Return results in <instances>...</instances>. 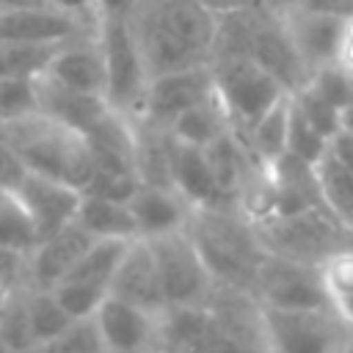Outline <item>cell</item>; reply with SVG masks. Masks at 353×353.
<instances>
[{
  "mask_svg": "<svg viewBox=\"0 0 353 353\" xmlns=\"http://www.w3.org/2000/svg\"><path fill=\"white\" fill-rule=\"evenodd\" d=\"M33 353H108L94 317L72 320L58 336L39 345Z\"/></svg>",
  "mask_w": 353,
  "mask_h": 353,
  "instance_id": "obj_33",
  "label": "cell"
},
{
  "mask_svg": "<svg viewBox=\"0 0 353 353\" xmlns=\"http://www.w3.org/2000/svg\"><path fill=\"white\" fill-rule=\"evenodd\" d=\"M94 30H97V22L55 6L0 8V41L63 44L77 36H88Z\"/></svg>",
  "mask_w": 353,
  "mask_h": 353,
  "instance_id": "obj_11",
  "label": "cell"
},
{
  "mask_svg": "<svg viewBox=\"0 0 353 353\" xmlns=\"http://www.w3.org/2000/svg\"><path fill=\"white\" fill-rule=\"evenodd\" d=\"M6 292H8V287H6V284H0V309H3V301H6Z\"/></svg>",
  "mask_w": 353,
  "mask_h": 353,
  "instance_id": "obj_53",
  "label": "cell"
},
{
  "mask_svg": "<svg viewBox=\"0 0 353 353\" xmlns=\"http://www.w3.org/2000/svg\"><path fill=\"white\" fill-rule=\"evenodd\" d=\"M36 243H39V234L19 193L11 188H0V245L30 254Z\"/></svg>",
  "mask_w": 353,
  "mask_h": 353,
  "instance_id": "obj_31",
  "label": "cell"
},
{
  "mask_svg": "<svg viewBox=\"0 0 353 353\" xmlns=\"http://www.w3.org/2000/svg\"><path fill=\"white\" fill-rule=\"evenodd\" d=\"M25 268H28V254L8 248V245H0V284H6V287L28 284Z\"/></svg>",
  "mask_w": 353,
  "mask_h": 353,
  "instance_id": "obj_42",
  "label": "cell"
},
{
  "mask_svg": "<svg viewBox=\"0 0 353 353\" xmlns=\"http://www.w3.org/2000/svg\"><path fill=\"white\" fill-rule=\"evenodd\" d=\"M74 221L94 240H135L138 237V229H135V221H132L127 201L83 193Z\"/></svg>",
  "mask_w": 353,
  "mask_h": 353,
  "instance_id": "obj_23",
  "label": "cell"
},
{
  "mask_svg": "<svg viewBox=\"0 0 353 353\" xmlns=\"http://www.w3.org/2000/svg\"><path fill=\"white\" fill-rule=\"evenodd\" d=\"M141 8H146L199 61L210 63L218 30V11L207 0H143Z\"/></svg>",
  "mask_w": 353,
  "mask_h": 353,
  "instance_id": "obj_12",
  "label": "cell"
},
{
  "mask_svg": "<svg viewBox=\"0 0 353 353\" xmlns=\"http://www.w3.org/2000/svg\"><path fill=\"white\" fill-rule=\"evenodd\" d=\"M215 94L234 130L245 132L268 108L287 97L284 85L248 55H218L210 61Z\"/></svg>",
  "mask_w": 353,
  "mask_h": 353,
  "instance_id": "obj_5",
  "label": "cell"
},
{
  "mask_svg": "<svg viewBox=\"0 0 353 353\" xmlns=\"http://www.w3.org/2000/svg\"><path fill=\"white\" fill-rule=\"evenodd\" d=\"M17 193L36 226L39 240L63 229L66 223H72L77 215V207H80V196H83V190H77L61 179L36 174V171L25 174Z\"/></svg>",
  "mask_w": 353,
  "mask_h": 353,
  "instance_id": "obj_14",
  "label": "cell"
},
{
  "mask_svg": "<svg viewBox=\"0 0 353 353\" xmlns=\"http://www.w3.org/2000/svg\"><path fill=\"white\" fill-rule=\"evenodd\" d=\"M30 6H50L47 0H0V8H30Z\"/></svg>",
  "mask_w": 353,
  "mask_h": 353,
  "instance_id": "obj_49",
  "label": "cell"
},
{
  "mask_svg": "<svg viewBox=\"0 0 353 353\" xmlns=\"http://www.w3.org/2000/svg\"><path fill=\"white\" fill-rule=\"evenodd\" d=\"M61 44H33V41H0V77H28L39 80Z\"/></svg>",
  "mask_w": 353,
  "mask_h": 353,
  "instance_id": "obj_30",
  "label": "cell"
},
{
  "mask_svg": "<svg viewBox=\"0 0 353 353\" xmlns=\"http://www.w3.org/2000/svg\"><path fill=\"white\" fill-rule=\"evenodd\" d=\"M50 6L55 8H63V11H72V14H80L91 22H97V11H94V0H47Z\"/></svg>",
  "mask_w": 353,
  "mask_h": 353,
  "instance_id": "obj_47",
  "label": "cell"
},
{
  "mask_svg": "<svg viewBox=\"0 0 353 353\" xmlns=\"http://www.w3.org/2000/svg\"><path fill=\"white\" fill-rule=\"evenodd\" d=\"M0 353H11V350H6V347H3V345H0Z\"/></svg>",
  "mask_w": 353,
  "mask_h": 353,
  "instance_id": "obj_54",
  "label": "cell"
},
{
  "mask_svg": "<svg viewBox=\"0 0 353 353\" xmlns=\"http://www.w3.org/2000/svg\"><path fill=\"white\" fill-rule=\"evenodd\" d=\"M204 268L212 281L251 290L256 268L268 254L254 232V223L237 207H193L188 226Z\"/></svg>",
  "mask_w": 353,
  "mask_h": 353,
  "instance_id": "obj_1",
  "label": "cell"
},
{
  "mask_svg": "<svg viewBox=\"0 0 353 353\" xmlns=\"http://www.w3.org/2000/svg\"><path fill=\"white\" fill-rule=\"evenodd\" d=\"M301 8L317 11V14H328V17H350L353 14V0H301Z\"/></svg>",
  "mask_w": 353,
  "mask_h": 353,
  "instance_id": "obj_45",
  "label": "cell"
},
{
  "mask_svg": "<svg viewBox=\"0 0 353 353\" xmlns=\"http://www.w3.org/2000/svg\"><path fill=\"white\" fill-rule=\"evenodd\" d=\"M328 149V138H323L303 116L301 110L292 105L290 99V121H287V152L306 160V163H317Z\"/></svg>",
  "mask_w": 353,
  "mask_h": 353,
  "instance_id": "obj_37",
  "label": "cell"
},
{
  "mask_svg": "<svg viewBox=\"0 0 353 353\" xmlns=\"http://www.w3.org/2000/svg\"><path fill=\"white\" fill-rule=\"evenodd\" d=\"M279 19H281L295 52L301 55L303 66L309 69V74L325 63H334L339 33H342L339 17H328V14H317V11L292 6V8L281 11Z\"/></svg>",
  "mask_w": 353,
  "mask_h": 353,
  "instance_id": "obj_16",
  "label": "cell"
},
{
  "mask_svg": "<svg viewBox=\"0 0 353 353\" xmlns=\"http://www.w3.org/2000/svg\"><path fill=\"white\" fill-rule=\"evenodd\" d=\"M143 0H94V11L97 17H121V19H130L138 6Z\"/></svg>",
  "mask_w": 353,
  "mask_h": 353,
  "instance_id": "obj_46",
  "label": "cell"
},
{
  "mask_svg": "<svg viewBox=\"0 0 353 353\" xmlns=\"http://www.w3.org/2000/svg\"><path fill=\"white\" fill-rule=\"evenodd\" d=\"M91 243H94V237L77 221L41 237L33 245V251L28 254V268H25L28 287L52 290L77 265V259L91 248Z\"/></svg>",
  "mask_w": 353,
  "mask_h": 353,
  "instance_id": "obj_13",
  "label": "cell"
},
{
  "mask_svg": "<svg viewBox=\"0 0 353 353\" xmlns=\"http://www.w3.org/2000/svg\"><path fill=\"white\" fill-rule=\"evenodd\" d=\"M41 77H50L52 83L74 91L105 97V69L94 33L63 41Z\"/></svg>",
  "mask_w": 353,
  "mask_h": 353,
  "instance_id": "obj_19",
  "label": "cell"
},
{
  "mask_svg": "<svg viewBox=\"0 0 353 353\" xmlns=\"http://www.w3.org/2000/svg\"><path fill=\"white\" fill-rule=\"evenodd\" d=\"M254 232L268 254L309 265H320L331 251L350 243L347 229L325 207L295 215H273L254 223Z\"/></svg>",
  "mask_w": 353,
  "mask_h": 353,
  "instance_id": "obj_4",
  "label": "cell"
},
{
  "mask_svg": "<svg viewBox=\"0 0 353 353\" xmlns=\"http://www.w3.org/2000/svg\"><path fill=\"white\" fill-rule=\"evenodd\" d=\"M171 185L190 207H234V201L215 182L204 149L176 138L171 143Z\"/></svg>",
  "mask_w": 353,
  "mask_h": 353,
  "instance_id": "obj_18",
  "label": "cell"
},
{
  "mask_svg": "<svg viewBox=\"0 0 353 353\" xmlns=\"http://www.w3.org/2000/svg\"><path fill=\"white\" fill-rule=\"evenodd\" d=\"M141 179L130 171H108V168H94L91 179L85 182L83 193L102 196V199H116V201H130V196L138 190Z\"/></svg>",
  "mask_w": 353,
  "mask_h": 353,
  "instance_id": "obj_39",
  "label": "cell"
},
{
  "mask_svg": "<svg viewBox=\"0 0 353 353\" xmlns=\"http://www.w3.org/2000/svg\"><path fill=\"white\" fill-rule=\"evenodd\" d=\"M0 135H3V130H0Z\"/></svg>",
  "mask_w": 353,
  "mask_h": 353,
  "instance_id": "obj_57",
  "label": "cell"
},
{
  "mask_svg": "<svg viewBox=\"0 0 353 353\" xmlns=\"http://www.w3.org/2000/svg\"><path fill=\"white\" fill-rule=\"evenodd\" d=\"M8 143L19 152L28 171L61 179L77 190L85 188L94 171V157L85 138L41 110L0 127Z\"/></svg>",
  "mask_w": 353,
  "mask_h": 353,
  "instance_id": "obj_2",
  "label": "cell"
},
{
  "mask_svg": "<svg viewBox=\"0 0 353 353\" xmlns=\"http://www.w3.org/2000/svg\"><path fill=\"white\" fill-rule=\"evenodd\" d=\"M28 314H30V331L36 339V347L58 336L69 323V312L61 306L52 290L44 287H28Z\"/></svg>",
  "mask_w": 353,
  "mask_h": 353,
  "instance_id": "obj_32",
  "label": "cell"
},
{
  "mask_svg": "<svg viewBox=\"0 0 353 353\" xmlns=\"http://www.w3.org/2000/svg\"><path fill=\"white\" fill-rule=\"evenodd\" d=\"M251 292L262 306L270 309H309V306H331L317 265L265 254Z\"/></svg>",
  "mask_w": 353,
  "mask_h": 353,
  "instance_id": "obj_9",
  "label": "cell"
},
{
  "mask_svg": "<svg viewBox=\"0 0 353 353\" xmlns=\"http://www.w3.org/2000/svg\"><path fill=\"white\" fill-rule=\"evenodd\" d=\"M268 174H270L273 193H276L273 215H295V212L325 207L323 196H320L317 171L312 163L284 152L268 163Z\"/></svg>",
  "mask_w": 353,
  "mask_h": 353,
  "instance_id": "obj_20",
  "label": "cell"
},
{
  "mask_svg": "<svg viewBox=\"0 0 353 353\" xmlns=\"http://www.w3.org/2000/svg\"><path fill=\"white\" fill-rule=\"evenodd\" d=\"M331 306L336 309V314H339L347 325H353V295H347V298H342V301H334Z\"/></svg>",
  "mask_w": 353,
  "mask_h": 353,
  "instance_id": "obj_48",
  "label": "cell"
},
{
  "mask_svg": "<svg viewBox=\"0 0 353 353\" xmlns=\"http://www.w3.org/2000/svg\"><path fill=\"white\" fill-rule=\"evenodd\" d=\"M25 174H28L25 160H22L19 152L8 143V138L0 135V188L17 190V188L22 185V179H25Z\"/></svg>",
  "mask_w": 353,
  "mask_h": 353,
  "instance_id": "obj_41",
  "label": "cell"
},
{
  "mask_svg": "<svg viewBox=\"0 0 353 353\" xmlns=\"http://www.w3.org/2000/svg\"><path fill=\"white\" fill-rule=\"evenodd\" d=\"M207 3H210V6H212V3H215V0H207Z\"/></svg>",
  "mask_w": 353,
  "mask_h": 353,
  "instance_id": "obj_56",
  "label": "cell"
},
{
  "mask_svg": "<svg viewBox=\"0 0 353 353\" xmlns=\"http://www.w3.org/2000/svg\"><path fill=\"white\" fill-rule=\"evenodd\" d=\"M292 105L301 110V116L323 135V138H334L339 130H342V110L334 108L328 99H323L317 91H312L309 85H301L298 91L290 94Z\"/></svg>",
  "mask_w": 353,
  "mask_h": 353,
  "instance_id": "obj_34",
  "label": "cell"
},
{
  "mask_svg": "<svg viewBox=\"0 0 353 353\" xmlns=\"http://www.w3.org/2000/svg\"><path fill=\"white\" fill-rule=\"evenodd\" d=\"M232 127V121H229V113H226V108H223V102L218 99V94H212V97H207V99H201L199 105H193V108H188L185 113H179L174 121H171V127H168V132L176 138V141H182V143H190V146H207V143H212L221 132H226Z\"/></svg>",
  "mask_w": 353,
  "mask_h": 353,
  "instance_id": "obj_25",
  "label": "cell"
},
{
  "mask_svg": "<svg viewBox=\"0 0 353 353\" xmlns=\"http://www.w3.org/2000/svg\"><path fill=\"white\" fill-rule=\"evenodd\" d=\"M342 353H353V331H350V336H347V342H345Z\"/></svg>",
  "mask_w": 353,
  "mask_h": 353,
  "instance_id": "obj_52",
  "label": "cell"
},
{
  "mask_svg": "<svg viewBox=\"0 0 353 353\" xmlns=\"http://www.w3.org/2000/svg\"><path fill=\"white\" fill-rule=\"evenodd\" d=\"M108 295L127 301L149 314H160L165 309V298L160 290V279H157V268L149 251V243L143 237H135L127 243L116 273L110 279Z\"/></svg>",
  "mask_w": 353,
  "mask_h": 353,
  "instance_id": "obj_15",
  "label": "cell"
},
{
  "mask_svg": "<svg viewBox=\"0 0 353 353\" xmlns=\"http://www.w3.org/2000/svg\"><path fill=\"white\" fill-rule=\"evenodd\" d=\"M317 270H320V281L331 303L353 295V245L350 243L331 251L317 265Z\"/></svg>",
  "mask_w": 353,
  "mask_h": 353,
  "instance_id": "obj_36",
  "label": "cell"
},
{
  "mask_svg": "<svg viewBox=\"0 0 353 353\" xmlns=\"http://www.w3.org/2000/svg\"><path fill=\"white\" fill-rule=\"evenodd\" d=\"M138 237H157L168 232H179L188 226L190 204L174 190L160 185H138V190L127 201Z\"/></svg>",
  "mask_w": 353,
  "mask_h": 353,
  "instance_id": "obj_21",
  "label": "cell"
},
{
  "mask_svg": "<svg viewBox=\"0 0 353 353\" xmlns=\"http://www.w3.org/2000/svg\"><path fill=\"white\" fill-rule=\"evenodd\" d=\"M317 171V182H320V196L325 210L347 229V234L353 232V171H347L342 163H336L328 149L325 154L314 163Z\"/></svg>",
  "mask_w": 353,
  "mask_h": 353,
  "instance_id": "obj_27",
  "label": "cell"
},
{
  "mask_svg": "<svg viewBox=\"0 0 353 353\" xmlns=\"http://www.w3.org/2000/svg\"><path fill=\"white\" fill-rule=\"evenodd\" d=\"M328 154L342 163L347 171H353V132L350 130H339L331 141H328Z\"/></svg>",
  "mask_w": 353,
  "mask_h": 353,
  "instance_id": "obj_44",
  "label": "cell"
},
{
  "mask_svg": "<svg viewBox=\"0 0 353 353\" xmlns=\"http://www.w3.org/2000/svg\"><path fill=\"white\" fill-rule=\"evenodd\" d=\"M287 121H290V94L281 97L273 108H268L245 132L240 130L237 132L245 141V146L254 152V157L268 165L270 160L287 152Z\"/></svg>",
  "mask_w": 353,
  "mask_h": 353,
  "instance_id": "obj_26",
  "label": "cell"
},
{
  "mask_svg": "<svg viewBox=\"0 0 353 353\" xmlns=\"http://www.w3.org/2000/svg\"><path fill=\"white\" fill-rule=\"evenodd\" d=\"M336 66H342L347 74H353V14L342 19V33H339V44H336Z\"/></svg>",
  "mask_w": 353,
  "mask_h": 353,
  "instance_id": "obj_43",
  "label": "cell"
},
{
  "mask_svg": "<svg viewBox=\"0 0 353 353\" xmlns=\"http://www.w3.org/2000/svg\"><path fill=\"white\" fill-rule=\"evenodd\" d=\"M312 91H317L323 99H328L334 108H345L350 99H353V74H347L342 66L336 63H325L320 69H314L309 74V83H306Z\"/></svg>",
  "mask_w": 353,
  "mask_h": 353,
  "instance_id": "obj_38",
  "label": "cell"
},
{
  "mask_svg": "<svg viewBox=\"0 0 353 353\" xmlns=\"http://www.w3.org/2000/svg\"><path fill=\"white\" fill-rule=\"evenodd\" d=\"M270 353H342L353 325L334 306L270 309L262 306Z\"/></svg>",
  "mask_w": 353,
  "mask_h": 353,
  "instance_id": "obj_6",
  "label": "cell"
},
{
  "mask_svg": "<svg viewBox=\"0 0 353 353\" xmlns=\"http://www.w3.org/2000/svg\"><path fill=\"white\" fill-rule=\"evenodd\" d=\"M0 345L11 353H33L36 339L28 314V284H14L0 309Z\"/></svg>",
  "mask_w": 353,
  "mask_h": 353,
  "instance_id": "obj_29",
  "label": "cell"
},
{
  "mask_svg": "<svg viewBox=\"0 0 353 353\" xmlns=\"http://www.w3.org/2000/svg\"><path fill=\"white\" fill-rule=\"evenodd\" d=\"M55 298L61 301V306L69 312L72 320L80 317H94V312L99 309V303L108 298V292L94 290V287H83V284H72V281H58L52 287Z\"/></svg>",
  "mask_w": 353,
  "mask_h": 353,
  "instance_id": "obj_40",
  "label": "cell"
},
{
  "mask_svg": "<svg viewBox=\"0 0 353 353\" xmlns=\"http://www.w3.org/2000/svg\"><path fill=\"white\" fill-rule=\"evenodd\" d=\"M245 55L254 63H259L268 74H273L284 85L287 94H292V91H298L301 85L309 83V69L303 66L301 55L295 52L279 14L270 11L265 3L256 8Z\"/></svg>",
  "mask_w": 353,
  "mask_h": 353,
  "instance_id": "obj_10",
  "label": "cell"
},
{
  "mask_svg": "<svg viewBox=\"0 0 353 353\" xmlns=\"http://www.w3.org/2000/svg\"><path fill=\"white\" fill-rule=\"evenodd\" d=\"M248 3H259V0H215L212 8L223 11V8H234V6H248Z\"/></svg>",
  "mask_w": 353,
  "mask_h": 353,
  "instance_id": "obj_51",
  "label": "cell"
},
{
  "mask_svg": "<svg viewBox=\"0 0 353 353\" xmlns=\"http://www.w3.org/2000/svg\"><path fill=\"white\" fill-rule=\"evenodd\" d=\"M270 11H276V14H281V11H287V8H292V6H298L301 0H262Z\"/></svg>",
  "mask_w": 353,
  "mask_h": 353,
  "instance_id": "obj_50",
  "label": "cell"
},
{
  "mask_svg": "<svg viewBox=\"0 0 353 353\" xmlns=\"http://www.w3.org/2000/svg\"><path fill=\"white\" fill-rule=\"evenodd\" d=\"M149 243L160 290L165 298V306H196L204 303V298L212 290V276L204 268L193 240L188 237L185 229L157 234V237H143Z\"/></svg>",
  "mask_w": 353,
  "mask_h": 353,
  "instance_id": "obj_7",
  "label": "cell"
},
{
  "mask_svg": "<svg viewBox=\"0 0 353 353\" xmlns=\"http://www.w3.org/2000/svg\"><path fill=\"white\" fill-rule=\"evenodd\" d=\"M94 39L105 69V102L132 119L149 83V69L132 22L121 17H97Z\"/></svg>",
  "mask_w": 353,
  "mask_h": 353,
  "instance_id": "obj_3",
  "label": "cell"
},
{
  "mask_svg": "<svg viewBox=\"0 0 353 353\" xmlns=\"http://www.w3.org/2000/svg\"><path fill=\"white\" fill-rule=\"evenodd\" d=\"M36 88H39V110L44 116L55 119L58 124L80 132V135L110 108L105 102V97L58 85L50 77H39L36 80Z\"/></svg>",
  "mask_w": 353,
  "mask_h": 353,
  "instance_id": "obj_22",
  "label": "cell"
},
{
  "mask_svg": "<svg viewBox=\"0 0 353 353\" xmlns=\"http://www.w3.org/2000/svg\"><path fill=\"white\" fill-rule=\"evenodd\" d=\"M135 127V174L141 185H160V188H174L171 185V132L132 121Z\"/></svg>",
  "mask_w": 353,
  "mask_h": 353,
  "instance_id": "obj_24",
  "label": "cell"
},
{
  "mask_svg": "<svg viewBox=\"0 0 353 353\" xmlns=\"http://www.w3.org/2000/svg\"><path fill=\"white\" fill-rule=\"evenodd\" d=\"M39 110L36 80L28 77H0V127L25 119Z\"/></svg>",
  "mask_w": 353,
  "mask_h": 353,
  "instance_id": "obj_35",
  "label": "cell"
},
{
  "mask_svg": "<svg viewBox=\"0 0 353 353\" xmlns=\"http://www.w3.org/2000/svg\"><path fill=\"white\" fill-rule=\"evenodd\" d=\"M154 317L157 314H149L113 295H108L94 312L108 353H149L154 336Z\"/></svg>",
  "mask_w": 353,
  "mask_h": 353,
  "instance_id": "obj_17",
  "label": "cell"
},
{
  "mask_svg": "<svg viewBox=\"0 0 353 353\" xmlns=\"http://www.w3.org/2000/svg\"><path fill=\"white\" fill-rule=\"evenodd\" d=\"M212 94H215V83H212L210 63L154 74V77H149V83L143 88V97H141V105H138V113L132 116V121L168 130L179 113H185L188 108L199 105L201 99H207Z\"/></svg>",
  "mask_w": 353,
  "mask_h": 353,
  "instance_id": "obj_8",
  "label": "cell"
},
{
  "mask_svg": "<svg viewBox=\"0 0 353 353\" xmlns=\"http://www.w3.org/2000/svg\"><path fill=\"white\" fill-rule=\"evenodd\" d=\"M350 245H353V232H350Z\"/></svg>",
  "mask_w": 353,
  "mask_h": 353,
  "instance_id": "obj_55",
  "label": "cell"
},
{
  "mask_svg": "<svg viewBox=\"0 0 353 353\" xmlns=\"http://www.w3.org/2000/svg\"><path fill=\"white\" fill-rule=\"evenodd\" d=\"M127 243L130 240H94L91 248L77 259V265L61 281H72V284H83V287L108 292L110 279L116 273V265H119Z\"/></svg>",
  "mask_w": 353,
  "mask_h": 353,
  "instance_id": "obj_28",
  "label": "cell"
}]
</instances>
